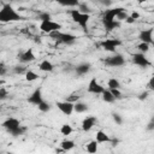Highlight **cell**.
Returning a JSON list of instances; mask_svg holds the SVG:
<instances>
[{"label":"cell","instance_id":"cell-1","mask_svg":"<svg viewBox=\"0 0 154 154\" xmlns=\"http://www.w3.org/2000/svg\"><path fill=\"white\" fill-rule=\"evenodd\" d=\"M123 10H125V8H123V7H114V8L106 10L103 12L102 18H101V22L103 24V28L107 31H112V30H114V29H117V28L120 26V22H118L116 19V17Z\"/></svg>","mask_w":154,"mask_h":154},{"label":"cell","instance_id":"cell-2","mask_svg":"<svg viewBox=\"0 0 154 154\" xmlns=\"http://www.w3.org/2000/svg\"><path fill=\"white\" fill-rule=\"evenodd\" d=\"M24 17L17 12L11 4H2L0 8V22L1 23H10V22H18L23 20Z\"/></svg>","mask_w":154,"mask_h":154},{"label":"cell","instance_id":"cell-3","mask_svg":"<svg viewBox=\"0 0 154 154\" xmlns=\"http://www.w3.org/2000/svg\"><path fill=\"white\" fill-rule=\"evenodd\" d=\"M1 126L5 128V129L8 131V134H11L13 137L22 136V135H24L25 131H26V128L23 126V125H20V122H19L17 118H13V117L5 119V120L1 123Z\"/></svg>","mask_w":154,"mask_h":154},{"label":"cell","instance_id":"cell-4","mask_svg":"<svg viewBox=\"0 0 154 154\" xmlns=\"http://www.w3.org/2000/svg\"><path fill=\"white\" fill-rule=\"evenodd\" d=\"M70 16L75 23H77L83 31H88V22L90 19V14L82 13L78 10H70Z\"/></svg>","mask_w":154,"mask_h":154},{"label":"cell","instance_id":"cell-5","mask_svg":"<svg viewBox=\"0 0 154 154\" xmlns=\"http://www.w3.org/2000/svg\"><path fill=\"white\" fill-rule=\"evenodd\" d=\"M49 35H51L53 38L58 40V42L64 43V45H67V46L73 45V43L76 42V38H77L73 34H70V32H61L60 30L53 31V32H51Z\"/></svg>","mask_w":154,"mask_h":154},{"label":"cell","instance_id":"cell-6","mask_svg":"<svg viewBox=\"0 0 154 154\" xmlns=\"http://www.w3.org/2000/svg\"><path fill=\"white\" fill-rule=\"evenodd\" d=\"M61 29V24L60 23H57L52 19H46V20H41L40 23V30L46 32V34H51L53 31H57V30H60Z\"/></svg>","mask_w":154,"mask_h":154},{"label":"cell","instance_id":"cell-7","mask_svg":"<svg viewBox=\"0 0 154 154\" xmlns=\"http://www.w3.org/2000/svg\"><path fill=\"white\" fill-rule=\"evenodd\" d=\"M105 65L106 66H111V67H119V66H123L125 64V58L122 55V54H118L116 53L114 55H111V57H107L105 59Z\"/></svg>","mask_w":154,"mask_h":154},{"label":"cell","instance_id":"cell-8","mask_svg":"<svg viewBox=\"0 0 154 154\" xmlns=\"http://www.w3.org/2000/svg\"><path fill=\"white\" fill-rule=\"evenodd\" d=\"M120 45H122V41L119 38H106V40L100 42L101 48L107 51V52H114L116 48L119 47Z\"/></svg>","mask_w":154,"mask_h":154},{"label":"cell","instance_id":"cell-9","mask_svg":"<svg viewBox=\"0 0 154 154\" xmlns=\"http://www.w3.org/2000/svg\"><path fill=\"white\" fill-rule=\"evenodd\" d=\"M132 63H134L135 65L140 66V67H148V66L152 65L150 60L144 55V53H141V52L135 53V54L132 55Z\"/></svg>","mask_w":154,"mask_h":154},{"label":"cell","instance_id":"cell-10","mask_svg":"<svg viewBox=\"0 0 154 154\" xmlns=\"http://www.w3.org/2000/svg\"><path fill=\"white\" fill-rule=\"evenodd\" d=\"M17 57H18V60L22 64L31 63V61H34L36 59V57H35V54H34V52H32L31 48H28L25 51H19V53H18Z\"/></svg>","mask_w":154,"mask_h":154},{"label":"cell","instance_id":"cell-11","mask_svg":"<svg viewBox=\"0 0 154 154\" xmlns=\"http://www.w3.org/2000/svg\"><path fill=\"white\" fill-rule=\"evenodd\" d=\"M57 107L65 116H71L72 112H73V102H70V101H66V100L65 101H58Z\"/></svg>","mask_w":154,"mask_h":154},{"label":"cell","instance_id":"cell-12","mask_svg":"<svg viewBox=\"0 0 154 154\" xmlns=\"http://www.w3.org/2000/svg\"><path fill=\"white\" fill-rule=\"evenodd\" d=\"M103 87L96 81V78L95 77H93L91 79H90V82H89V84H88V91L89 93H91V94H101L102 91H103Z\"/></svg>","mask_w":154,"mask_h":154},{"label":"cell","instance_id":"cell-13","mask_svg":"<svg viewBox=\"0 0 154 154\" xmlns=\"http://www.w3.org/2000/svg\"><path fill=\"white\" fill-rule=\"evenodd\" d=\"M96 118L94 117V116H87L83 120H82V130L83 131H90L93 128H94V125L96 124Z\"/></svg>","mask_w":154,"mask_h":154},{"label":"cell","instance_id":"cell-14","mask_svg":"<svg viewBox=\"0 0 154 154\" xmlns=\"http://www.w3.org/2000/svg\"><path fill=\"white\" fill-rule=\"evenodd\" d=\"M42 100H43V97H42L41 88H36V89L31 93V95L28 97V102H29V103H32V105H36V106H37Z\"/></svg>","mask_w":154,"mask_h":154},{"label":"cell","instance_id":"cell-15","mask_svg":"<svg viewBox=\"0 0 154 154\" xmlns=\"http://www.w3.org/2000/svg\"><path fill=\"white\" fill-rule=\"evenodd\" d=\"M138 38L141 40V42H147V43L152 45L153 43V28L142 30L138 34Z\"/></svg>","mask_w":154,"mask_h":154},{"label":"cell","instance_id":"cell-16","mask_svg":"<svg viewBox=\"0 0 154 154\" xmlns=\"http://www.w3.org/2000/svg\"><path fill=\"white\" fill-rule=\"evenodd\" d=\"M90 67H91L90 64H88V63H83V64L77 65L76 69H75V71H76L77 76H84V75H87V73L90 71Z\"/></svg>","mask_w":154,"mask_h":154},{"label":"cell","instance_id":"cell-17","mask_svg":"<svg viewBox=\"0 0 154 154\" xmlns=\"http://www.w3.org/2000/svg\"><path fill=\"white\" fill-rule=\"evenodd\" d=\"M95 141H96L97 143H106V142H111V141H112V138H111V137H109L105 131L99 130V131H96Z\"/></svg>","mask_w":154,"mask_h":154},{"label":"cell","instance_id":"cell-18","mask_svg":"<svg viewBox=\"0 0 154 154\" xmlns=\"http://www.w3.org/2000/svg\"><path fill=\"white\" fill-rule=\"evenodd\" d=\"M38 69L41 71H43V72H52L54 70V65L48 60H42L38 64Z\"/></svg>","mask_w":154,"mask_h":154},{"label":"cell","instance_id":"cell-19","mask_svg":"<svg viewBox=\"0 0 154 154\" xmlns=\"http://www.w3.org/2000/svg\"><path fill=\"white\" fill-rule=\"evenodd\" d=\"M88 105L84 103V102H81V101H76L73 103V111L77 112V113H84L88 111Z\"/></svg>","mask_w":154,"mask_h":154},{"label":"cell","instance_id":"cell-20","mask_svg":"<svg viewBox=\"0 0 154 154\" xmlns=\"http://www.w3.org/2000/svg\"><path fill=\"white\" fill-rule=\"evenodd\" d=\"M54 1L66 7H77L79 5V0H54Z\"/></svg>","mask_w":154,"mask_h":154},{"label":"cell","instance_id":"cell-21","mask_svg":"<svg viewBox=\"0 0 154 154\" xmlns=\"http://www.w3.org/2000/svg\"><path fill=\"white\" fill-rule=\"evenodd\" d=\"M101 95H102V100L105 102H107V103H112L116 100L114 96L112 95V93L109 91V89H103V91L101 93Z\"/></svg>","mask_w":154,"mask_h":154},{"label":"cell","instance_id":"cell-22","mask_svg":"<svg viewBox=\"0 0 154 154\" xmlns=\"http://www.w3.org/2000/svg\"><path fill=\"white\" fill-rule=\"evenodd\" d=\"M60 147L64 152H67V150H71L75 147V142L72 140H64V141L60 142Z\"/></svg>","mask_w":154,"mask_h":154},{"label":"cell","instance_id":"cell-23","mask_svg":"<svg viewBox=\"0 0 154 154\" xmlns=\"http://www.w3.org/2000/svg\"><path fill=\"white\" fill-rule=\"evenodd\" d=\"M72 131H73V128L70 124H63L60 128V134L63 136H69L72 134Z\"/></svg>","mask_w":154,"mask_h":154},{"label":"cell","instance_id":"cell-24","mask_svg":"<svg viewBox=\"0 0 154 154\" xmlns=\"http://www.w3.org/2000/svg\"><path fill=\"white\" fill-rule=\"evenodd\" d=\"M108 89H120V82L117 78H109L107 81Z\"/></svg>","mask_w":154,"mask_h":154},{"label":"cell","instance_id":"cell-25","mask_svg":"<svg viewBox=\"0 0 154 154\" xmlns=\"http://www.w3.org/2000/svg\"><path fill=\"white\" fill-rule=\"evenodd\" d=\"M97 146H99V143H97L95 140L90 141V142L87 144V152H88V153H90V154L96 153V152H97Z\"/></svg>","mask_w":154,"mask_h":154},{"label":"cell","instance_id":"cell-26","mask_svg":"<svg viewBox=\"0 0 154 154\" xmlns=\"http://www.w3.org/2000/svg\"><path fill=\"white\" fill-rule=\"evenodd\" d=\"M24 76H25V79L28 82H34V81H36L38 78V75L36 72L31 71V70H26V72L24 73Z\"/></svg>","mask_w":154,"mask_h":154},{"label":"cell","instance_id":"cell-27","mask_svg":"<svg viewBox=\"0 0 154 154\" xmlns=\"http://www.w3.org/2000/svg\"><path fill=\"white\" fill-rule=\"evenodd\" d=\"M37 108L41 111V112H43V113H46V112H48V111H51V108H52V106H51V103L49 102H47V101H45V100H42L38 105H37Z\"/></svg>","mask_w":154,"mask_h":154},{"label":"cell","instance_id":"cell-28","mask_svg":"<svg viewBox=\"0 0 154 154\" xmlns=\"http://www.w3.org/2000/svg\"><path fill=\"white\" fill-rule=\"evenodd\" d=\"M149 48H150V45L147 43V42H140V43L137 45V49H138V52H141V53H147V52L149 51Z\"/></svg>","mask_w":154,"mask_h":154},{"label":"cell","instance_id":"cell-29","mask_svg":"<svg viewBox=\"0 0 154 154\" xmlns=\"http://www.w3.org/2000/svg\"><path fill=\"white\" fill-rule=\"evenodd\" d=\"M12 70H13V72L16 75H24L26 72V67L23 66V65H16V66H13Z\"/></svg>","mask_w":154,"mask_h":154},{"label":"cell","instance_id":"cell-30","mask_svg":"<svg viewBox=\"0 0 154 154\" xmlns=\"http://www.w3.org/2000/svg\"><path fill=\"white\" fill-rule=\"evenodd\" d=\"M77 7H78L77 10H78L79 12H82V13H88V14H90V12H91V10H90L85 4H81V2H79V5H78Z\"/></svg>","mask_w":154,"mask_h":154},{"label":"cell","instance_id":"cell-31","mask_svg":"<svg viewBox=\"0 0 154 154\" xmlns=\"http://www.w3.org/2000/svg\"><path fill=\"white\" fill-rule=\"evenodd\" d=\"M128 16H129V14L126 13V11H125V10H123V11H120V12H119V13L117 14V17H116V19H117L118 22H122V20H125Z\"/></svg>","mask_w":154,"mask_h":154},{"label":"cell","instance_id":"cell-32","mask_svg":"<svg viewBox=\"0 0 154 154\" xmlns=\"http://www.w3.org/2000/svg\"><path fill=\"white\" fill-rule=\"evenodd\" d=\"M112 118H113V120H114V123L117 125H122L123 124V118H122V116L119 113H113L112 114Z\"/></svg>","mask_w":154,"mask_h":154},{"label":"cell","instance_id":"cell-33","mask_svg":"<svg viewBox=\"0 0 154 154\" xmlns=\"http://www.w3.org/2000/svg\"><path fill=\"white\" fill-rule=\"evenodd\" d=\"M109 91L112 93V95L114 96V99L117 100V99H122V91L119 90V89H109Z\"/></svg>","mask_w":154,"mask_h":154},{"label":"cell","instance_id":"cell-34","mask_svg":"<svg viewBox=\"0 0 154 154\" xmlns=\"http://www.w3.org/2000/svg\"><path fill=\"white\" fill-rule=\"evenodd\" d=\"M38 19L40 20H46V19H52V17H51V14L48 12H41L38 14Z\"/></svg>","mask_w":154,"mask_h":154},{"label":"cell","instance_id":"cell-35","mask_svg":"<svg viewBox=\"0 0 154 154\" xmlns=\"http://www.w3.org/2000/svg\"><path fill=\"white\" fill-rule=\"evenodd\" d=\"M7 95H8L7 89H6V88H4V87H1V88H0V100L6 99V97H7Z\"/></svg>","mask_w":154,"mask_h":154},{"label":"cell","instance_id":"cell-36","mask_svg":"<svg viewBox=\"0 0 154 154\" xmlns=\"http://www.w3.org/2000/svg\"><path fill=\"white\" fill-rule=\"evenodd\" d=\"M78 99H79V96H78V94H71L69 97H66V101H70V102H76V101H78Z\"/></svg>","mask_w":154,"mask_h":154},{"label":"cell","instance_id":"cell-37","mask_svg":"<svg viewBox=\"0 0 154 154\" xmlns=\"http://www.w3.org/2000/svg\"><path fill=\"white\" fill-rule=\"evenodd\" d=\"M148 96H149V91H148V90H146V91H143V93H141V94L138 95V100H141V101L147 100V99H148Z\"/></svg>","mask_w":154,"mask_h":154},{"label":"cell","instance_id":"cell-38","mask_svg":"<svg viewBox=\"0 0 154 154\" xmlns=\"http://www.w3.org/2000/svg\"><path fill=\"white\" fill-rule=\"evenodd\" d=\"M6 73H7V69H6V66L2 65V64H0V77L5 76Z\"/></svg>","mask_w":154,"mask_h":154},{"label":"cell","instance_id":"cell-39","mask_svg":"<svg viewBox=\"0 0 154 154\" xmlns=\"http://www.w3.org/2000/svg\"><path fill=\"white\" fill-rule=\"evenodd\" d=\"M154 78L152 77L150 79H149V82H148V88H149V90H154Z\"/></svg>","mask_w":154,"mask_h":154},{"label":"cell","instance_id":"cell-40","mask_svg":"<svg viewBox=\"0 0 154 154\" xmlns=\"http://www.w3.org/2000/svg\"><path fill=\"white\" fill-rule=\"evenodd\" d=\"M147 130H148V131H153V130H154V122H153V120H150V122L148 123Z\"/></svg>","mask_w":154,"mask_h":154},{"label":"cell","instance_id":"cell-41","mask_svg":"<svg viewBox=\"0 0 154 154\" xmlns=\"http://www.w3.org/2000/svg\"><path fill=\"white\" fill-rule=\"evenodd\" d=\"M125 23H128V24H132V23H135V19L129 14V16L126 17V19H125Z\"/></svg>","mask_w":154,"mask_h":154},{"label":"cell","instance_id":"cell-42","mask_svg":"<svg viewBox=\"0 0 154 154\" xmlns=\"http://www.w3.org/2000/svg\"><path fill=\"white\" fill-rule=\"evenodd\" d=\"M130 16H131V17H132V18H134L135 20L140 18V13H138V12H136V11H134V12H131V14H130Z\"/></svg>","mask_w":154,"mask_h":154},{"label":"cell","instance_id":"cell-43","mask_svg":"<svg viewBox=\"0 0 154 154\" xmlns=\"http://www.w3.org/2000/svg\"><path fill=\"white\" fill-rule=\"evenodd\" d=\"M101 4L105 6H109L112 4V0H101Z\"/></svg>","mask_w":154,"mask_h":154},{"label":"cell","instance_id":"cell-44","mask_svg":"<svg viewBox=\"0 0 154 154\" xmlns=\"http://www.w3.org/2000/svg\"><path fill=\"white\" fill-rule=\"evenodd\" d=\"M135 1H137L138 4H142V2H147V1H149V0H135Z\"/></svg>","mask_w":154,"mask_h":154},{"label":"cell","instance_id":"cell-45","mask_svg":"<svg viewBox=\"0 0 154 154\" xmlns=\"http://www.w3.org/2000/svg\"><path fill=\"white\" fill-rule=\"evenodd\" d=\"M4 84H5V79L0 78V85H4Z\"/></svg>","mask_w":154,"mask_h":154},{"label":"cell","instance_id":"cell-46","mask_svg":"<svg viewBox=\"0 0 154 154\" xmlns=\"http://www.w3.org/2000/svg\"><path fill=\"white\" fill-rule=\"evenodd\" d=\"M0 5H2V4H1V1H0Z\"/></svg>","mask_w":154,"mask_h":154}]
</instances>
